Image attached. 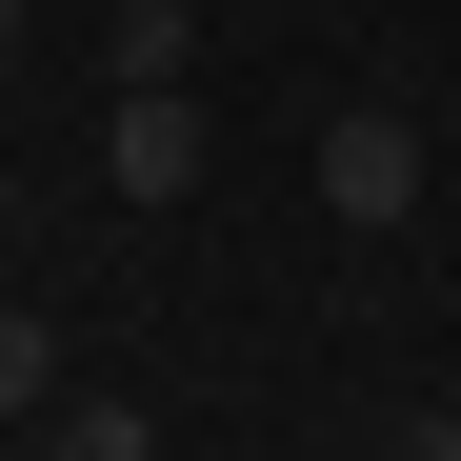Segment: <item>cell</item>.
I'll return each instance as SVG.
<instances>
[{"label": "cell", "instance_id": "obj_1", "mask_svg": "<svg viewBox=\"0 0 461 461\" xmlns=\"http://www.w3.org/2000/svg\"><path fill=\"white\" fill-rule=\"evenodd\" d=\"M321 221H361V241L421 221V121H402V101H341V121H321Z\"/></svg>", "mask_w": 461, "mask_h": 461}, {"label": "cell", "instance_id": "obj_2", "mask_svg": "<svg viewBox=\"0 0 461 461\" xmlns=\"http://www.w3.org/2000/svg\"><path fill=\"white\" fill-rule=\"evenodd\" d=\"M181 181H201V81L101 101V201H181Z\"/></svg>", "mask_w": 461, "mask_h": 461}, {"label": "cell", "instance_id": "obj_3", "mask_svg": "<svg viewBox=\"0 0 461 461\" xmlns=\"http://www.w3.org/2000/svg\"><path fill=\"white\" fill-rule=\"evenodd\" d=\"M101 81H121V101L201 81V0H121V21H101Z\"/></svg>", "mask_w": 461, "mask_h": 461}, {"label": "cell", "instance_id": "obj_4", "mask_svg": "<svg viewBox=\"0 0 461 461\" xmlns=\"http://www.w3.org/2000/svg\"><path fill=\"white\" fill-rule=\"evenodd\" d=\"M21 421H60V341L21 321V301H0V441H21Z\"/></svg>", "mask_w": 461, "mask_h": 461}, {"label": "cell", "instance_id": "obj_5", "mask_svg": "<svg viewBox=\"0 0 461 461\" xmlns=\"http://www.w3.org/2000/svg\"><path fill=\"white\" fill-rule=\"evenodd\" d=\"M41 441H60V461H161V421H140V402H60Z\"/></svg>", "mask_w": 461, "mask_h": 461}, {"label": "cell", "instance_id": "obj_6", "mask_svg": "<svg viewBox=\"0 0 461 461\" xmlns=\"http://www.w3.org/2000/svg\"><path fill=\"white\" fill-rule=\"evenodd\" d=\"M402 461H461V402H421V441H402Z\"/></svg>", "mask_w": 461, "mask_h": 461}, {"label": "cell", "instance_id": "obj_7", "mask_svg": "<svg viewBox=\"0 0 461 461\" xmlns=\"http://www.w3.org/2000/svg\"><path fill=\"white\" fill-rule=\"evenodd\" d=\"M0 41H21V0H0Z\"/></svg>", "mask_w": 461, "mask_h": 461}, {"label": "cell", "instance_id": "obj_8", "mask_svg": "<svg viewBox=\"0 0 461 461\" xmlns=\"http://www.w3.org/2000/svg\"><path fill=\"white\" fill-rule=\"evenodd\" d=\"M381 461H402V441H381Z\"/></svg>", "mask_w": 461, "mask_h": 461}, {"label": "cell", "instance_id": "obj_9", "mask_svg": "<svg viewBox=\"0 0 461 461\" xmlns=\"http://www.w3.org/2000/svg\"><path fill=\"white\" fill-rule=\"evenodd\" d=\"M41 461H60V441H41Z\"/></svg>", "mask_w": 461, "mask_h": 461}]
</instances>
